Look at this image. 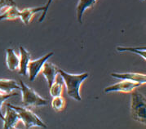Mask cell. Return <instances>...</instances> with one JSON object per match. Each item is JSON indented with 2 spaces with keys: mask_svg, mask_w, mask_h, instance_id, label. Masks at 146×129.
Returning <instances> with one entry per match:
<instances>
[{
  "mask_svg": "<svg viewBox=\"0 0 146 129\" xmlns=\"http://www.w3.org/2000/svg\"><path fill=\"white\" fill-rule=\"evenodd\" d=\"M64 84L63 82V79L60 74H57L55 81L52 82V84L49 87V92L50 95L52 96H61L64 92Z\"/></svg>",
  "mask_w": 146,
  "mask_h": 129,
  "instance_id": "9a60e30c",
  "label": "cell"
},
{
  "mask_svg": "<svg viewBox=\"0 0 146 129\" xmlns=\"http://www.w3.org/2000/svg\"><path fill=\"white\" fill-rule=\"evenodd\" d=\"M51 106L55 111H64L66 107V100L64 96H62V95L57 96H53L52 100L51 101Z\"/></svg>",
  "mask_w": 146,
  "mask_h": 129,
  "instance_id": "e0dca14e",
  "label": "cell"
},
{
  "mask_svg": "<svg viewBox=\"0 0 146 129\" xmlns=\"http://www.w3.org/2000/svg\"><path fill=\"white\" fill-rule=\"evenodd\" d=\"M40 12H42V7L25 8L23 10H20L19 19H21V21L25 25H28L30 24L33 17L35 16V14H37V13Z\"/></svg>",
  "mask_w": 146,
  "mask_h": 129,
  "instance_id": "7c38bea8",
  "label": "cell"
},
{
  "mask_svg": "<svg viewBox=\"0 0 146 129\" xmlns=\"http://www.w3.org/2000/svg\"><path fill=\"white\" fill-rule=\"evenodd\" d=\"M21 120L20 115L13 108L7 104V109L5 115H3V128L12 129L16 128L18 122Z\"/></svg>",
  "mask_w": 146,
  "mask_h": 129,
  "instance_id": "52a82bcc",
  "label": "cell"
},
{
  "mask_svg": "<svg viewBox=\"0 0 146 129\" xmlns=\"http://www.w3.org/2000/svg\"><path fill=\"white\" fill-rule=\"evenodd\" d=\"M19 84H20V90L21 92V98L24 106L29 108H32V107L46 106L48 104L47 99L42 97L34 89L26 85L22 80H20Z\"/></svg>",
  "mask_w": 146,
  "mask_h": 129,
  "instance_id": "277c9868",
  "label": "cell"
},
{
  "mask_svg": "<svg viewBox=\"0 0 146 129\" xmlns=\"http://www.w3.org/2000/svg\"><path fill=\"white\" fill-rule=\"evenodd\" d=\"M142 84L138 82H130L127 80H121L120 82L110 85L104 89L105 93L110 92H123V93H129L132 91L135 90L137 88L140 87Z\"/></svg>",
  "mask_w": 146,
  "mask_h": 129,
  "instance_id": "8992f818",
  "label": "cell"
},
{
  "mask_svg": "<svg viewBox=\"0 0 146 129\" xmlns=\"http://www.w3.org/2000/svg\"><path fill=\"white\" fill-rule=\"evenodd\" d=\"M117 52H131V53H135V54H137L139 55L140 57H141L144 61H145V47H117Z\"/></svg>",
  "mask_w": 146,
  "mask_h": 129,
  "instance_id": "ac0fdd59",
  "label": "cell"
},
{
  "mask_svg": "<svg viewBox=\"0 0 146 129\" xmlns=\"http://www.w3.org/2000/svg\"><path fill=\"white\" fill-rule=\"evenodd\" d=\"M53 55H54V53L51 52L36 60H34V61L30 60V61L28 64V67H27V75L29 77L30 82L35 81V79L38 75V74L41 72L42 68L44 63L47 61V60L50 57H52Z\"/></svg>",
  "mask_w": 146,
  "mask_h": 129,
  "instance_id": "5b68a950",
  "label": "cell"
},
{
  "mask_svg": "<svg viewBox=\"0 0 146 129\" xmlns=\"http://www.w3.org/2000/svg\"><path fill=\"white\" fill-rule=\"evenodd\" d=\"M111 76L121 80H127L130 82H138L142 85H144L146 82L145 74L140 73H113L111 74Z\"/></svg>",
  "mask_w": 146,
  "mask_h": 129,
  "instance_id": "9c48e42d",
  "label": "cell"
},
{
  "mask_svg": "<svg viewBox=\"0 0 146 129\" xmlns=\"http://www.w3.org/2000/svg\"><path fill=\"white\" fill-rule=\"evenodd\" d=\"M11 6H17L15 0H0V14Z\"/></svg>",
  "mask_w": 146,
  "mask_h": 129,
  "instance_id": "ffe728a7",
  "label": "cell"
},
{
  "mask_svg": "<svg viewBox=\"0 0 146 129\" xmlns=\"http://www.w3.org/2000/svg\"><path fill=\"white\" fill-rule=\"evenodd\" d=\"M13 90H20V84L17 81L7 78L0 79V92L11 93Z\"/></svg>",
  "mask_w": 146,
  "mask_h": 129,
  "instance_id": "5bb4252c",
  "label": "cell"
},
{
  "mask_svg": "<svg viewBox=\"0 0 146 129\" xmlns=\"http://www.w3.org/2000/svg\"><path fill=\"white\" fill-rule=\"evenodd\" d=\"M20 51V62H19V69H18V74H21L23 76L27 75V67L28 64L31 60V55L29 51H27L25 48L22 46L19 47Z\"/></svg>",
  "mask_w": 146,
  "mask_h": 129,
  "instance_id": "30bf717a",
  "label": "cell"
},
{
  "mask_svg": "<svg viewBox=\"0 0 146 129\" xmlns=\"http://www.w3.org/2000/svg\"><path fill=\"white\" fill-rule=\"evenodd\" d=\"M58 74L63 79L68 96L74 100L81 101L82 97L80 95V88L82 82L88 78L89 74L88 73H82L80 74H73L61 69L58 70Z\"/></svg>",
  "mask_w": 146,
  "mask_h": 129,
  "instance_id": "6da1fadb",
  "label": "cell"
},
{
  "mask_svg": "<svg viewBox=\"0 0 146 129\" xmlns=\"http://www.w3.org/2000/svg\"><path fill=\"white\" fill-rule=\"evenodd\" d=\"M19 12L20 10L17 6L9 7L0 14V21H3V20L13 21L19 19Z\"/></svg>",
  "mask_w": 146,
  "mask_h": 129,
  "instance_id": "2e32d148",
  "label": "cell"
},
{
  "mask_svg": "<svg viewBox=\"0 0 146 129\" xmlns=\"http://www.w3.org/2000/svg\"><path fill=\"white\" fill-rule=\"evenodd\" d=\"M20 57L13 48L6 49V64L11 71H17L19 69Z\"/></svg>",
  "mask_w": 146,
  "mask_h": 129,
  "instance_id": "8fae6325",
  "label": "cell"
},
{
  "mask_svg": "<svg viewBox=\"0 0 146 129\" xmlns=\"http://www.w3.org/2000/svg\"><path fill=\"white\" fill-rule=\"evenodd\" d=\"M97 0H78L77 4L76 12L77 19L78 23H82V16L83 13L89 8H92L96 3Z\"/></svg>",
  "mask_w": 146,
  "mask_h": 129,
  "instance_id": "4fadbf2b",
  "label": "cell"
},
{
  "mask_svg": "<svg viewBox=\"0 0 146 129\" xmlns=\"http://www.w3.org/2000/svg\"><path fill=\"white\" fill-rule=\"evenodd\" d=\"M17 92H11V93H2L0 92V118L3 120V111H2V107L3 103L6 101L7 99H9L10 97L14 96H17Z\"/></svg>",
  "mask_w": 146,
  "mask_h": 129,
  "instance_id": "d6986e66",
  "label": "cell"
},
{
  "mask_svg": "<svg viewBox=\"0 0 146 129\" xmlns=\"http://www.w3.org/2000/svg\"><path fill=\"white\" fill-rule=\"evenodd\" d=\"M9 106L13 108L20 115L21 120L23 122L25 128L27 129L32 128H47L46 123L42 120L35 113L30 110V108L24 106H16L12 104H7Z\"/></svg>",
  "mask_w": 146,
  "mask_h": 129,
  "instance_id": "3957f363",
  "label": "cell"
},
{
  "mask_svg": "<svg viewBox=\"0 0 146 129\" xmlns=\"http://www.w3.org/2000/svg\"><path fill=\"white\" fill-rule=\"evenodd\" d=\"M58 67L52 62L46 61L43 64L40 73H42V75L46 78L48 87H50L52 84V82L55 81L56 78L58 74Z\"/></svg>",
  "mask_w": 146,
  "mask_h": 129,
  "instance_id": "ba28073f",
  "label": "cell"
},
{
  "mask_svg": "<svg viewBox=\"0 0 146 129\" xmlns=\"http://www.w3.org/2000/svg\"><path fill=\"white\" fill-rule=\"evenodd\" d=\"M53 0H47V3L44 5V6H42V13L41 17H39L38 19V22H42L43 21H44V19L46 17V16H47V11H48V8H49V7L50 5L52 4V3Z\"/></svg>",
  "mask_w": 146,
  "mask_h": 129,
  "instance_id": "44dd1931",
  "label": "cell"
},
{
  "mask_svg": "<svg viewBox=\"0 0 146 129\" xmlns=\"http://www.w3.org/2000/svg\"><path fill=\"white\" fill-rule=\"evenodd\" d=\"M131 113L132 118L142 123L146 124V100L145 96L137 91L131 92Z\"/></svg>",
  "mask_w": 146,
  "mask_h": 129,
  "instance_id": "7a4b0ae2",
  "label": "cell"
}]
</instances>
